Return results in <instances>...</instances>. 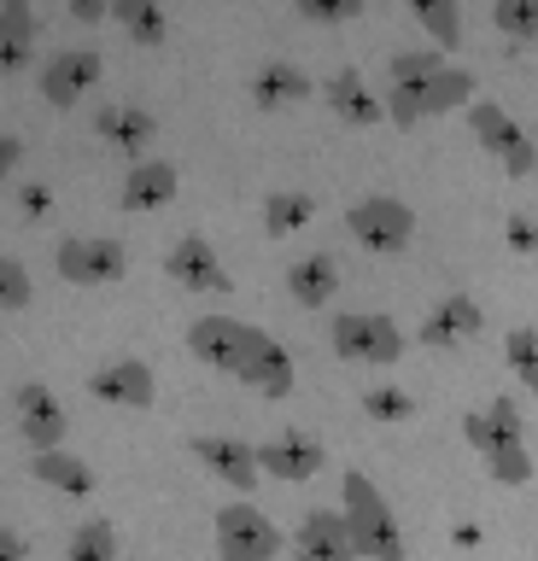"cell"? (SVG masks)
<instances>
[{"mask_svg": "<svg viewBox=\"0 0 538 561\" xmlns=\"http://www.w3.org/2000/svg\"><path fill=\"white\" fill-rule=\"evenodd\" d=\"M187 351H194L199 363L222 368V375H234L240 386H252V392H264V398H287L293 392V357L252 322H234V316H199V322L187 328Z\"/></svg>", "mask_w": 538, "mask_h": 561, "instance_id": "obj_1", "label": "cell"}, {"mask_svg": "<svg viewBox=\"0 0 538 561\" xmlns=\"http://www.w3.org/2000/svg\"><path fill=\"white\" fill-rule=\"evenodd\" d=\"M468 445L485 456V473L497 485H527L533 480V450H527V433H520V410L515 398H492L485 410H474L462 421Z\"/></svg>", "mask_w": 538, "mask_h": 561, "instance_id": "obj_2", "label": "cell"}, {"mask_svg": "<svg viewBox=\"0 0 538 561\" xmlns=\"http://www.w3.org/2000/svg\"><path fill=\"white\" fill-rule=\"evenodd\" d=\"M340 508H345V526H352L363 561H404V533H398L392 503L375 491L369 473H345Z\"/></svg>", "mask_w": 538, "mask_h": 561, "instance_id": "obj_3", "label": "cell"}, {"mask_svg": "<svg viewBox=\"0 0 538 561\" xmlns=\"http://www.w3.org/2000/svg\"><path fill=\"white\" fill-rule=\"evenodd\" d=\"M474 105V77L462 65H445L439 77L427 82H410V88H387V123L392 129H415L427 117H445V112H468Z\"/></svg>", "mask_w": 538, "mask_h": 561, "instance_id": "obj_4", "label": "cell"}, {"mask_svg": "<svg viewBox=\"0 0 538 561\" xmlns=\"http://www.w3.org/2000/svg\"><path fill=\"white\" fill-rule=\"evenodd\" d=\"M328 340H334V351L345 363H369V368H387L404 357V328L392 322V316L380 310H345L334 316V328H328Z\"/></svg>", "mask_w": 538, "mask_h": 561, "instance_id": "obj_5", "label": "cell"}, {"mask_svg": "<svg viewBox=\"0 0 538 561\" xmlns=\"http://www.w3.org/2000/svg\"><path fill=\"white\" fill-rule=\"evenodd\" d=\"M282 526L252 503L217 508V561H275L282 556Z\"/></svg>", "mask_w": 538, "mask_h": 561, "instance_id": "obj_6", "label": "cell"}, {"mask_svg": "<svg viewBox=\"0 0 538 561\" xmlns=\"http://www.w3.org/2000/svg\"><path fill=\"white\" fill-rule=\"evenodd\" d=\"M468 129H474V140L485 152H497V164H503V175H515V182H527V175L538 170V152H533V140H527V129L503 112L497 100H474L468 105Z\"/></svg>", "mask_w": 538, "mask_h": 561, "instance_id": "obj_7", "label": "cell"}, {"mask_svg": "<svg viewBox=\"0 0 538 561\" xmlns=\"http://www.w3.org/2000/svg\"><path fill=\"white\" fill-rule=\"evenodd\" d=\"M345 228H352V240L369 245V252H404L410 234H415V210L404 199H392V193H369V199H357L345 210Z\"/></svg>", "mask_w": 538, "mask_h": 561, "instance_id": "obj_8", "label": "cell"}, {"mask_svg": "<svg viewBox=\"0 0 538 561\" xmlns=\"http://www.w3.org/2000/svg\"><path fill=\"white\" fill-rule=\"evenodd\" d=\"M293 561H363L352 526H345V508H310L293 533Z\"/></svg>", "mask_w": 538, "mask_h": 561, "instance_id": "obj_9", "label": "cell"}, {"mask_svg": "<svg viewBox=\"0 0 538 561\" xmlns=\"http://www.w3.org/2000/svg\"><path fill=\"white\" fill-rule=\"evenodd\" d=\"M129 270V252L117 240H65L59 245V275L77 280V287H112L124 280Z\"/></svg>", "mask_w": 538, "mask_h": 561, "instance_id": "obj_10", "label": "cell"}, {"mask_svg": "<svg viewBox=\"0 0 538 561\" xmlns=\"http://www.w3.org/2000/svg\"><path fill=\"white\" fill-rule=\"evenodd\" d=\"M89 392L100 403H117V410H152V398H159V380H152V368L141 357H117L106 368H94Z\"/></svg>", "mask_w": 538, "mask_h": 561, "instance_id": "obj_11", "label": "cell"}, {"mask_svg": "<svg viewBox=\"0 0 538 561\" xmlns=\"http://www.w3.org/2000/svg\"><path fill=\"white\" fill-rule=\"evenodd\" d=\"M199 456L205 468L217 473L222 485H234V491H252L257 485V473H264V462H257V445H247V438H222V433H199L194 445H187Z\"/></svg>", "mask_w": 538, "mask_h": 561, "instance_id": "obj_12", "label": "cell"}, {"mask_svg": "<svg viewBox=\"0 0 538 561\" xmlns=\"http://www.w3.org/2000/svg\"><path fill=\"white\" fill-rule=\"evenodd\" d=\"M480 328H485V310H480V298H468V293H445L439 305L427 310V322L415 340L422 345H468V340H480Z\"/></svg>", "mask_w": 538, "mask_h": 561, "instance_id": "obj_13", "label": "cell"}, {"mask_svg": "<svg viewBox=\"0 0 538 561\" xmlns=\"http://www.w3.org/2000/svg\"><path fill=\"white\" fill-rule=\"evenodd\" d=\"M19 433L30 450H59L65 445V403L47 392L42 380L19 386Z\"/></svg>", "mask_w": 538, "mask_h": 561, "instance_id": "obj_14", "label": "cell"}, {"mask_svg": "<svg viewBox=\"0 0 538 561\" xmlns=\"http://www.w3.org/2000/svg\"><path fill=\"white\" fill-rule=\"evenodd\" d=\"M176 187H182V175H176L170 158H135L124 187H117V205L124 210H164L170 199H176Z\"/></svg>", "mask_w": 538, "mask_h": 561, "instance_id": "obj_15", "label": "cell"}, {"mask_svg": "<svg viewBox=\"0 0 538 561\" xmlns=\"http://www.w3.org/2000/svg\"><path fill=\"white\" fill-rule=\"evenodd\" d=\"M100 53H89V47H77V53H59V59H47V70H42V100L47 105H77L89 88L100 82Z\"/></svg>", "mask_w": 538, "mask_h": 561, "instance_id": "obj_16", "label": "cell"}, {"mask_svg": "<svg viewBox=\"0 0 538 561\" xmlns=\"http://www.w3.org/2000/svg\"><path fill=\"white\" fill-rule=\"evenodd\" d=\"M322 100L328 112H334L340 123H352V129H369V123H387V100L369 94V82H363V70H334V77L322 82Z\"/></svg>", "mask_w": 538, "mask_h": 561, "instance_id": "obj_17", "label": "cell"}, {"mask_svg": "<svg viewBox=\"0 0 538 561\" xmlns=\"http://www.w3.org/2000/svg\"><path fill=\"white\" fill-rule=\"evenodd\" d=\"M164 270H170V280H182L187 293H229V270H222L217 252L199 234H187V240L170 245Z\"/></svg>", "mask_w": 538, "mask_h": 561, "instance_id": "obj_18", "label": "cell"}, {"mask_svg": "<svg viewBox=\"0 0 538 561\" xmlns=\"http://www.w3.org/2000/svg\"><path fill=\"white\" fill-rule=\"evenodd\" d=\"M257 462H264L270 480L305 485V480H317V468H322V445L305 433H282V438H270V445H257Z\"/></svg>", "mask_w": 538, "mask_h": 561, "instance_id": "obj_19", "label": "cell"}, {"mask_svg": "<svg viewBox=\"0 0 538 561\" xmlns=\"http://www.w3.org/2000/svg\"><path fill=\"white\" fill-rule=\"evenodd\" d=\"M94 129L112 140V152L141 158L152 140H159V117H152L147 105H100V112H94Z\"/></svg>", "mask_w": 538, "mask_h": 561, "instance_id": "obj_20", "label": "cell"}, {"mask_svg": "<svg viewBox=\"0 0 538 561\" xmlns=\"http://www.w3.org/2000/svg\"><path fill=\"white\" fill-rule=\"evenodd\" d=\"M305 94H310V77L299 65L264 59L252 70V105H257V112H287V105H299Z\"/></svg>", "mask_w": 538, "mask_h": 561, "instance_id": "obj_21", "label": "cell"}, {"mask_svg": "<svg viewBox=\"0 0 538 561\" xmlns=\"http://www.w3.org/2000/svg\"><path fill=\"white\" fill-rule=\"evenodd\" d=\"M287 293H293V305L299 310H322L328 298L340 293V263H334V252H310V257H299L287 270Z\"/></svg>", "mask_w": 538, "mask_h": 561, "instance_id": "obj_22", "label": "cell"}, {"mask_svg": "<svg viewBox=\"0 0 538 561\" xmlns=\"http://www.w3.org/2000/svg\"><path fill=\"white\" fill-rule=\"evenodd\" d=\"M30 473H36L42 485H54V491H65V497H89L94 491V468L82 462V456H71V450H36L30 456Z\"/></svg>", "mask_w": 538, "mask_h": 561, "instance_id": "obj_23", "label": "cell"}, {"mask_svg": "<svg viewBox=\"0 0 538 561\" xmlns=\"http://www.w3.org/2000/svg\"><path fill=\"white\" fill-rule=\"evenodd\" d=\"M30 53H36V12H30V0H12L0 12V70H19Z\"/></svg>", "mask_w": 538, "mask_h": 561, "instance_id": "obj_24", "label": "cell"}, {"mask_svg": "<svg viewBox=\"0 0 538 561\" xmlns=\"http://www.w3.org/2000/svg\"><path fill=\"white\" fill-rule=\"evenodd\" d=\"M415 24L433 35L439 53H457L462 47V0H410Z\"/></svg>", "mask_w": 538, "mask_h": 561, "instance_id": "obj_25", "label": "cell"}, {"mask_svg": "<svg viewBox=\"0 0 538 561\" xmlns=\"http://www.w3.org/2000/svg\"><path fill=\"white\" fill-rule=\"evenodd\" d=\"M112 24L129 35V42H141V47H159L164 42V12H159V0H117L112 7Z\"/></svg>", "mask_w": 538, "mask_h": 561, "instance_id": "obj_26", "label": "cell"}, {"mask_svg": "<svg viewBox=\"0 0 538 561\" xmlns=\"http://www.w3.org/2000/svg\"><path fill=\"white\" fill-rule=\"evenodd\" d=\"M310 217H317V199H310V193H270V199H264V234L270 240L299 234Z\"/></svg>", "mask_w": 538, "mask_h": 561, "instance_id": "obj_27", "label": "cell"}, {"mask_svg": "<svg viewBox=\"0 0 538 561\" xmlns=\"http://www.w3.org/2000/svg\"><path fill=\"white\" fill-rule=\"evenodd\" d=\"M65 561H117L112 520H82L77 533H71V550H65Z\"/></svg>", "mask_w": 538, "mask_h": 561, "instance_id": "obj_28", "label": "cell"}, {"mask_svg": "<svg viewBox=\"0 0 538 561\" xmlns=\"http://www.w3.org/2000/svg\"><path fill=\"white\" fill-rule=\"evenodd\" d=\"M445 59H439V47H415V53H392L387 59V88H410V82H427V77H439Z\"/></svg>", "mask_w": 538, "mask_h": 561, "instance_id": "obj_29", "label": "cell"}, {"mask_svg": "<svg viewBox=\"0 0 538 561\" xmlns=\"http://www.w3.org/2000/svg\"><path fill=\"white\" fill-rule=\"evenodd\" d=\"M492 24H497V35H510V42L533 47V42H538V0H497V7H492Z\"/></svg>", "mask_w": 538, "mask_h": 561, "instance_id": "obj_30", "label": "cell"}, {"mask_svg": "<svg viewBox=\"0 0 538 561\" xmlns=\"http://www.w3.org/2000/svg\"><path fill=\"white\" fill-rule=\"evenodd\" d=\"M503 351H510V368L520 375V386H533V398H538V333L515 328L510 340H503Z\"/></svg>", "mask_w": 538, "mask_h": 561, "instance_id": "obj_31", "label": "cell"}, {"mask_svg": "<svg viewBox=\"0 0 538 561\" xmlns=\"http://www.w3.org/2000/svg\"><path fill=\"white\" fill-rule=\"evenodd\" d=\"M363 410L375 421H410L415 403H410V392H398V386H369V392H363Z\"/></svg>", "mask_w": 538, "mask_h": 561, "instance_id": "obj_32", "label": "cell"}, {"mask_svg": "<svg viewBox=\"0 0 538 561\" xmlns=\"http://www.w3.org/2000/svg\"><path fill=\"white\" fill-rule=\"evenodd\" d=\"M30 293H36V287H30V270H24V263H19V257H0V310H24Z\"/></svg>", "mask_w": 538, "mask_h": 561, "instance_id": "obj_33", "label": "cell"}, {"mask_svg": "<svg viewBox=\"0 0 538 561\" xmlns=\"http://www.w3.org/2000/svg\"><path fill=\"white\" fill-rule=\"evenodd\" d=\"M293 7H299V18H310V24H352L363 12V0H293Z\"/></svg>", "mask_w": 538, "mask_h": 561, "instance_id": "obj_34", "label": "cell"}, {"mask_svg": "<svg viewBox=\"0 0 538 561\" xmlns=\"http://www.w3.org/2000/svg\"><path fill=\"white\" fill-rule=\"evenodd\" d=\"M503 234H510L515 252H538V217H527V210H515V217L503 222Z\"/></svg>", "mask_w": 538, "mask_h": 561, "instance_id": "obj_35", "label": "cell"}, {"mask_svg": "<svg viewBox=\"0 0 538 561\" xmlns=\"http://www.w3.org/2000/svg\"><path fill=\"white\" fill-rule=\"evenodd\" d=\"M112 7H117V0H65V12H71L77 24H100Z\"/></svg>", "mask_w": 538, "mask_h": 561, "instance_id": "obj_36", "label": "cell"}, {"mask_svg": "<svg viewBox=\"0 0 538 561\" xmlns=\"http://www.w3.org/2000/svg\"><path fill=\"white\" fill-rule=\"evenodd\" d=\"M19 164H24L19 135H0V182H7V175H19Z\"/></svg>", "mask_w": 538, "mask_h": 561, "instance_id": "obj_37", "label": "cell"}, {"mask_svg": "<svg viewBox=\"0 0 538 561\" xmlns=\"http://www.w3.org/2000/svg\"><path fill=\"white\" fill-rule=\"evenodd\" d=\"M24 556H30V543L12 526H0V561H24Z\"/></svg>", "mask_w": 538, "mask_h": 561, "instance_id": "obj_38", "label": "cell"}, {"mask_svg": "<svg viewBox=\"0 0 538 561\" xmlns=\"http://www.w3.org/2000/svg\"><path fill=\"white\" fill-rule=\"evenodd\" d=\"M19 199H24V217H42V210H47V187H24Z\"/></svg>", "mask_w": 538, "mask_h": 561, "instance_id": "obj_39", "label": "cell"}, {"mask_svg": "<svg viewBox=\"0 0 538 561\" xmlns=\"http://www.w3.org/2000/svg\"><path fill=\"white\" fill-rule=\"evenodd\" d=\"M7 7H12V0H0V12H7Z\"/></svg>", "mask_w": 538, "mask_h": 561, "instance_id": "obj_40", "label": "cell"}]
</instances>
